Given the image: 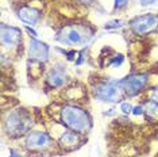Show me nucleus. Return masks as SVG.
I'll return each instance as SVG.
<instances>
[{"label": "nucleus", "instance_id": "nucleus-1", "mask_svg": "<svg viewBox=\"0 0 158 157\" xmlns=\"http://www.w3.org/2000/svg\"><path fill=\"white\" fill-rule=\"evenodd\" d=\"M61 123L78 134H87L92 129V118L87 110L74 104H65L60 111Z\"/></svg>", "mask_w": 158, "mask_h": 157}, {"label": "nucleus", "instance_id": "nucleus-2", "mask_svg": "<svg viewBox=\"0 0 158 157\" xmlns=\"http://www.w3.org/2000/svg\"><path fill=\"white\" fill-rule=\"evenodd\" d=\"M33 126V117L24 108H16L7 114L4 119V130L11 137H20L30 133Z\"/></svg>", "mask_w": 158, "mask_h": 157}, {"label": "nucleus", "instance_id": "nucleus-3", "mask_svg": "<svg viewBox=\"0 0 158 157\" xmlns=\"http://www.w3.org/2000/svg\"><path fill=\"white\" fill-rule=\"evenodd\" d=\"M92 34V33H91ZM91 34L87 33V30L80 28L73 24L62 27L57 34V39L64 45H70V46H78V45H85L88 39L92 37Z\"/></svg>", "mask_w": 158, "mask_h": 157}, {"label": "nucleus", "instance_id": "nucleus-4", "mask_svg": "<svg viewBox=\"0 0 158 157\" xmlns=\"http://www.w3.org/2000/svg\"><path fill=\"white\" fill-rule=\"evenodd\" d=\"M126 92L120 87L119 81H104V83L96 85L95 88V96L96 99L102 102L115 103L120 102L123 99Z\"/></svg>", "mask_w": 158, "mask_h": 157}, {"label": "nucleus", "instance_id": "nucleus-5", "mask_svg": "<svg viewBox=\"0 0 158 157\" xmlns=\"http://www.w3.org/2000/svg\"><path fill=\"white\" fill-rule=\"evenodd\" d=\"M24 145L30 152H46L53 148L54 140L45 131H30L26 135Z\"/></svg>", "mask_w": 158, "mask_h": 157}, {"label": "nucleus", "instance_id": "nucleus-6", "mask_svg": "<svg viewBox=\"0 0 158 157\" xmlns=\"http://www.w3.org/2000/svg\"><path fill=\"white\" fill-rule=\"evenodd\" d=\"M130 27L136 35H146L158 28V15L157 14H146L136 16L130 22Z\"/></svg>", "mask_w": 158, "mask_h": 157}, {"label": "nucleus", "instance_id": "nucleus-7", "mask_svg": "<svg viewBox=\"0 0 158 157\" xmlns=\"http://www.w3.org/2000/svg\"><path fill=\"white\" fill-rule=\"evenodd\" d=\"M147 81H149L147 73H135L119 80V84L128 96H135L146 87Z\"/></svg>", "mask_w": 158, "mask_h": 157}, {"label": "nucleus", "instance_id": "nucleus-8", "mask_svg": "<svg viewBox=\"0 0 158 157\" xmlns=\"http://www.w3.org/2000/svg\"><path fill=\"white\" fill-rule=\"evenodd\" d=\"M0 41L6 49H15L22 44V31L16 27L2 24V27H0Z\"/></svg>", "mask_w": 158, "mask_h": 157}, {"label": "nucleus", "instance_id": "nucleus-9", "mask_svg": "<svg viewBox=\"0 0 158 157\" xmlns=\"http://www.w3.org/2000/svg\"><path fill=\"white\" fill-rule=\"evenodd\" d=\"M50 48L46 42L38 41L35 38H30L28 44V57L33 61H37L39 64H45L49 60Z\"/></svg>", "mask_w": 158, "mask_h": 157}, {"label": "nucleus", "instance_id": "nucleus-10", "mask_svg": "<svg viewBox=\"0 0 158 157\" xmlns=\"http://www.w3.org/2000/svg\"><path fill=\"white\" fill-rule=\"evenodd\" d=\"M66 78H68L66 66L62 65V64H58V65L52 68L48 72V74H46V83H48L50 88H61L66 83Z\"/></svg>", "mask_w": 158, "mask_h": 157}, {"label": "nucleus", "instance_id": "nucleus-11", "mask_svg": "<svg viewBox=\"0 0 158 157\" xmlns=\"http://www.w3.org/2000/svg\"><path fill=\"white\" fill-rule=\"evenodd\" d=\"M16 14H18V18L27 24H37L41 20V16H42L39 10L30 6H20L18 8Z\"/></svg>", "mask_w": 158, "mask_h": 157}, {"label": "nucleus", "instance_id": "nucleus-12", "mask_svg": "<svg viewBox=\"0 0 158 157\" xmlns=\"http://www.w3.org/2000/svg\"><path fill=\"white\" fill-rule=\"evenodd\" d=\"M81 138H80V134L76 133V131H65L62 135L60 137V141H58V145L64 151H74L77 149L78 146L81 145Z\"/></svg>", "mask_w": 158, "mask_h": 157}, {"label": "nucleus", "instance_id": "nucleus-13", "mask_svg": "<svg viewBox=\"0 0 158 157\" xmlns=\"http://www.w3.org/2000/svg\"><path fill=\"white\" fill-rule=\"evenodd\" d=\"M143 108H145V115L147 121L158 123V103L154 100H147L143 104Z\"/></svg>", "mask_w": 158, "mask_h": 157}, {"label": "nucleus", "instance_id": "nucleus-14", "mask_svg": "<svg viewBox=\"0 0 158 157\" xmlns=\"http://www.w3.org/2000/svg\"><path fill=\"white\" fill-rule=\"evenodd\" d=\"M120 27H123V20L115 19V20H111V22L106 23L104 30H115V28H120Z\"/></svg>", "mask_w": 158, "mask_h": 157}, {"label": "nucleus", "instance_id": "nucleus-15", "mask_svg": "<svg viewBox=\"0 0 158 157\" xmlns=\"http://www.w3.org/2000/svg\"><path fill=\"white\" fill-rule=\"evenodd\" d=\"M123 61H124V57L122 56V54H118V56H115L114 58H111L110 65H112V66H120L122 64H123Z\"/></svg>", "mask_w": 158, "mask_h": 157}, {"label": "nucleus", "instance_id": "nucleus-16", "mask_svg": "<svg viewBox=\"0 0 158 157\" xmlns=\"http://www.w3.org/2000/svg\"><path fill=\"white\" fill-rule=\"evenodd\" d=\"M132 108H134V106H132L130 102H123L120 104V111L124 112V114H131Z\"/></svg>", "mask_w": 158, "mask_h": 157}, {"label": "nucleus", "instance_id": "nucleus-17", "mask_svg": "<svg viewBox=\"0 0 158 157\" xmlns=\"http://www.w3.org/2000/svg\"><path fill=\"white\" fill-rule=\"evenodd\" d=\"M132 114H134V115H143V114H145V108H143V106L142 104H139V106H135L134 108H132Z\"/></svg>", "mask_w": 158, "mask_h": 157}, {"label": "nucleus", "instance_id": "nucleus-18", "mask_svg": "<svg viewBox=\"0 0 158 157\" xmlns=\"http://www.w3.org/2000/svg\"><path fill=\"white\" fill-rule=\"evenodd\" d=\"M128 0H115V8H123V7L127 6Z\"/></svg>", "mask_w": 158, "mask_h": 157}, {"label": "nucleus", "instance_id": "nucleus-19", "mask_svg": "<svg viewBox=\"0 0 158 157\" xmlns=\"http://www.w3.org/2000/svg\"><path fill=\"white\" fill-rule=\"evenodd\" d=\"M66 56V58L69 60V61H74V58H76V52L74 50H70V52H64Z\"/></svg>", "mask_w": 158, "mask_h": 157}, {"label": "nucleus", "instance_id": "nucleus-20", "mask_svg": "<svg viewBox=\"0 0 158 157\" xmlns=\"http://www.w3.org/2000/svg\"><path fill=\"white\" fill-rule=\"evenodd\" d=\"M157 0H139V4H141L142 7H147V6H152L154 4Z\"/></svg>", "mask_w": 158, "mask_h": 157}, {"label": "nucleus", "instance_id": "nucleus-21", "mask_svg": "<svg viewBox=\"0 0 158 157\" xmlns=\"http://www.w3.org/2000/svg\"><path fill=\"white\" fill-rule=\"evenodd\" d=\"M24 28H26V31H27V33H28V34H30V35H31V37H33V38H37V35H38V33H37V31H35V30H34V28H31L30 26H26V27H24Z\"/></svg>", "mask_w": 158, "mask_h": 157}, {"label": "nucleus", "instance_id": "nucleus-22", "mask_svg": "<svg viewBox=\"0 0 158 157\" xmlns=\"http://www.w3.org/2000/svg\"><path fill=\"white\" fill-rule=\"evenodd\" d=\"M152 100L158 103V88H154V91H153V94H152Z\"/></svg>", "mask_w": 158, "mask_h": 157}, {"label": "nucleus", "instance_id": "nucleus-23", "mask_svg": "<svg viewBox=\"0 0 158 157\" xmlns=\"http://www.w3.org/2000/svg\"><path fill=\"white\" fill-rule=\"evenodd\" d=\"M78 57H80V58H78L77 61H76V65H81V62L84 61V52H81V53H80V56H78Z\"/></svg>", "mask_w": 158, "mask_h": 157}, {"label": "nucleus", "instance_id": "nucleus-24", "mask_svg": "<svg viewBox=\"0 0 158 157\" xmlns=\"http://www.w3.org/2000/svg\"><path fill=\"white\" fill-rule=\"evenodd\" d=\"M10 153H11V155H10V157H26V156L19 155V153L15 152V151H10Z\"/></svg>", "mask_w": 158, "mask_h": 157}, {"label": "nucleus", "instance_id": "nucleus-25", "mask_svg": "<svg viewBox=\"0 0 158 157\" xmlns=\"http://www.w3.org/2000/svg\"><path fill=\"white\" fill-rule=\"evenodd\" d=\"M78 2H81V3H87V4H88V3H91L92 0H78Z\"/></svg>", "mask_w": 158, "mask_h": 157}]
</instances>
